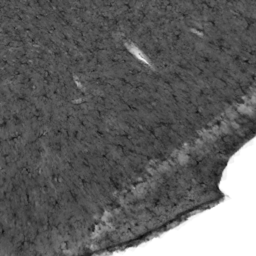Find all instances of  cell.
Returning <instances> with one entry per match:
<instances>
[{"label": "cell", "instance_id": "obj_1", "mask_svg": "<svg viewBox=\"0 0 256 256\" xmlns=\"http://www.w3.org/2000/svg\"><path fill=\"white\" fill-rule=\"evenodd\" d=\"M128 46V48H129V50L134 54V55H136L140 60H142V61H144L145 63H147V64H149V62H148V60L146 59V57L137 49V47H135V46H133V45H127Z\"/></svg>", "mask_w": 256, "mask_h": 256}]
</instances>
